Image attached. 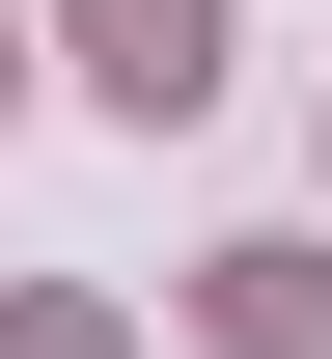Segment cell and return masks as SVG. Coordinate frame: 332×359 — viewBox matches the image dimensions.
<instances>
[{"instance_id":"obj_1","label":"cell","mask_w":332,"mask_h":359,"mask_svg":"<svg viewBox=\"0 0 332 359\" xmlns=\"http://www.w3.org/2000/svg\"><path fill=\"white\" fill-rule=\"evenodd\" d=\"M55 28H84V83L139 111V138H166V111H222V0H55Z\"/></svg>"},{"instance_id":"obj_2","label":"cell","mask_w":332,"mask_h":359,"mask_svg":"<svg viewBox=\"0 0 332 359\" xmlns=\"http://www.w3.org/2000/svg\"><path fill=\"white\" fill-rule=\"evenodd\" d=\"M194 332H222V359H332V249H222Z\"/></svg>"},{"instance_id":"obj_3","label":"cell","mask_w":332,"mask_h":359,"mask_svg":"<svg viewBox=\"0 0 332 359\" xmlns=\"http://www.w3.org/2000/svg\"><path fill=\"white\" fill-rule=\"evenodd\" d=\"M0 359H111V304H0Z\"/></svg>"},{"instance_id":"obj_4","label":"cell","mask_w":332,"mask_h":359,"mask_svg":"<svg viewBox=\"0 0 332 359\" xmlns=\"http://www.w3.org/2000/svg\"><path fill=\"white\" fill-rule=\"evenodd\" d=\"M0 83H28V55H0Z\"/></svg>"}]
</instances>
